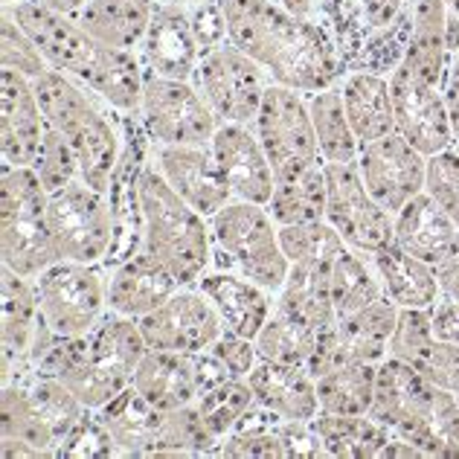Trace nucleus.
<instances>
[{"mask_svg": "<svg viewBox=\"0 0 459 459\" xmlns=\"http://www.w3.org/2000/svg\"><path fill=\"white\" fill-rule=\"evenodd\" d=\"M227 35L273 84L299 93L337 88L346 76L332 35L320 21L297 18L271 0H221Z\"/></svg>", "mask_w": 459, "mask_h": 459, "instance_id": "1", "label": "nucleus"}, {"mask_svg": "<svg viewBox=\"0 0 459 459\" xmlns=\"http://www.w3.org/2000/svg\"><path fill=\"white\" fill-rule=\"evenodd\" d=\"M413 9V32L407 53L390 76L395 131L421 154L454 149V131L445 105V82L451 70L448 6L445 0H407Z\"/></svg>", "mask_w": 459, "mask_h": 459, "instance_id": "2", "label": "nucleus"}, {"mask_svg": "<svg viewBox=\"0 0 459 459\" xmlns=\"http://www.w3.org/2000/svg\"><path fill=\"white\" fill-rule=\"evenodd\" d=\"M9 12L27 30L53 70H62L84 84L111 111L137 117L143 84H146V67L140 62V53L117 50V47L96 41L76 18L47 9L35 0H18L15 6H9Z\"/></svg>", "mask_w": 459, "mask_h": 459, "instance_id": "3", "label": "nucleus"}, {"mask_svg": "<svg viewBox=\"0 0 459 459\" xmlns=\"http://www.w3.org/2000/svg\"><path fill=\"white\" fill-rule=\"evenodd\" d=\"M369 416L421 456H459L456 395L393 355L378 364Z\"/></svg>", "mask_w": 459, "mask_h": 459, "instance_id": "4", "label": "nucleus"}, {"mask_svg": "<svg viewBox=\"0 0 459 459\" xmlns=\"http://www.w3.org/2000/svg\"><path fill=\"white\" fill-rule=\"evenodd\" d=\"M35 93L47 126L74 146L82 180L105 192L123 154V114L111 111L84 84L53 67L35 79Z\"/></svg>", "mask_w": 459, "mask_h": 459, "instance_id": "5", "label": "nucleus"}, {"mask_svg": "<svg viewBox=\"0 0 459 459\" xmlns=\"http://www.w3.org/2000/svg\"><path fill=\"white\" fill-rule=\"evenodd\" d=\"M143 247L180 285H195L212 268L210 221L178 195L149 160L140 178Z\"/></svg>", "mask_w": 459, "mask_h": 459, "instance_id": "6", "label": "nucleus"}, {"mask_svg": "<svg viewBox=\"0 0 459 459\" xmlns=\"http://www.w3.org/2000/svg\"><path fill=\"white\" fill-rule=\"evenodd\" d=\"M88 407L58 378L18 372L0 390V439H21L39 456H58Z\"/></svg>", "mask_w": 459, "mask_h": 459, "instance_id": "7", "label": "nucleus"}, {"mask_svg": "<svg viewBox=\"0 0 459 459\" xmlns=\"http://www.w3.org/2000/svg\"><path fill=\"white\" fill-rule=\"evenodd\" d=\"M207 221L212 238V268L247 276L271 294L280 291L291 262L282 250L280 224L271 219L264 204L233 198Z\"/></svg>", "mask_w": 459, "mask_h": 459, "instance_id": "8", "label": "nucleus"}, {"mask_svg": "<svg viewBox=\"0 0 459 459\" xmlns=\"http://www.w3.org/2000/svg\"><path fill=\"white\" fill-rule=\"evenodd\" d=\"M149 352L140 323L108 311L105 317L84 334V349L74 367L58 381L88 410H102L108 402L128 390L137 364Z\"/></svg>", "mask_w": 459, "mask_h": 459, "instance_id": "9", "label": "nucleus"}, {"mask_svg": "<svg viewBox=\"0 0 459 459\" xmlns=\"http://www.w3.org/2000/svg\"><path fill=\"white\" fill-rule=\"evenodd\" d=\"M50 192L32 166H4L0 180V253L4 268L35 280L56 259L47 221Z\"/></svg>", "mask_w": 459, "mask_h": 459, "instance_id": "10", "label": "nucleus"}, {"mask_svg": "<svg viewBox=\"0 0 459 459\" xmlns=\"http://www.w3.org/2000/svg\"><path fill=\"white\" fill-rule=\"evenodd\" d=\"M41 323L53 334L84 337L108 314V268L88 262H53L35 276Z\"/></svg>", "mask_w": 459, "mask_h": 459, "instance_id": "11", "label": "nucleus"}, {"mask_svg": "<svg viewBox=\"0 0 459 459\" xmlns=\"http://www.w3.org/2000/svg\"><path fill=\"white\" fill-rule=\"evenodd\" d=\"M253 131L262 140L276 180H291L323 163L306 93L271 82L253 119Z\"/></svg>", "mask_w": 459, "mask_h": 459, "instance_id": "12", "label": "nucleus"}, {"mask_svg": "<svg viewBox=\"0 0 459 459\" xmlns=\"http://www.w3.org/2000/svg\"><path fill=\"white\" fill-rule=\"evenodd\" d=\"M47 221H50V241L58 262H105L114 238L111 204L105 192L88 186L84 180H74L50 195Z\"/></svg>", "mask_w": 459, "mask_h": 459, "instance_id": "13", "label": "nucleus"}, {"mask_svg": "<svg viewBox=\"0 0 459 459\" xmlns=\"http://www.w3.org/2000/svg\"><path fill=\"white\" fill-rule=\"evenodd\" d=\"M137 119L157 146H210L221 126L195 84L154 74H146Z\"/></svg>", "mask_w": 459, "mask_h": 459, "instance_id": "14", "label": "nucleus"}, {"mask_svg": "<svg viewBox=\"0 0 459 459\" xmlns=\"http://www.w3.org/2000/svg\"><path fill=\"white\" fill-rule=\"evenodd\" d=\"M192 84L201 91L221 123L253 126L271 76L247 53H241L233 41H224L201 53Z\"/></svg>", "mask_w": 459, "mask_h": 459, "instance_id": "15", "label": "nucleus"}, {"mask_svg": "<svg viewBox=\"0 0 459 459\" xmlns=\"http://www.w3.org/2000/svg\"><path fill=\"white\" fill-rule=\"evenodd\" d=\"M325 221L358 253H378L395 241V215L369 195L358 163H323Z\"/></svg>", "mask_w": 459, "mask_h": 459, "instance_id": "16", "label": "nucleus"}, {"mask_svg": "<svg viewBox=\"0 0 459 459\" xmlns=\"http://www.w3.org/2000/svg\"><path fill=\"white\" fill-rule=\"evenodd\" d=\"M398 308L386 297L369 303L349 317H341L320 334L317 352L308 360V372L320 378L323 372L346 364H381L390 355V337L398 323Z\"/></svg>", "mask_w": 459, "mask_h": 459, "instance_id": "17", "label": "nucleus"}, {"mask_svg": "<svg viewBox=\"0 0 459 459\" xmlns=\"http://www.w3.org/2000/svg\"><path fill=\"white\" fill-rule=\"evenodd\" d=\"M224 378H236L224 369V364L212 352L184 355V352H160L149 349L137 364L131 386L160 410L186 407Z\"/></svg>", "mask_w": 459, "mask_h": 459, "instance_id": "18", "label": "nucleus"}, {"mask_svg": "<svg viewBox=\"0 0 459 459\" xmlns=\"http://www.w3.org/2000/svg\"><path fill=\"white\" fill-rule=\"evenodd\" d=\"M137 323L149 349L184 355L210 352V346L224 332L219 311L198 285H180L163 306H157Z\"/></svg>", "mask_w": 459, "mask_h": 459, "instance_id": "19", "label": "nucleus"}, {"mask_svg": "<svg viewBox=\"0 0 459 459\" xmlns=\"http://www.w3.org/2000/svg\"><path fill=\"white\" fill-rule=\"evenodd\" d=\"M358 172L369 195L386 212L395 215L407 201L428 189V154H421L413 143L393 131L376 143L360 146Z\"/></svg>", "mask_w": 459, "mask_h": 459, "instance_id": "20", "label": "nucleus"}, {"mask_svg": "<svg viewBox=\"0 0 459 459\" xmlns=\"http://www.w3.org/2000/svg\"><path fill=\"white\" fill-rule=\"evenodd\" d=\"M152 163L163 180L204 219L233 201L210 146H152Z\"/></svg>", "mask_w": 459, "mask_h": 459, "instance_id": "21", "label": "nucleus"}, {"mask_svg": "<svg viewBox=\"0 0 459 459\" xmlns=\"http://www.w3.org/2000/svg\"><path fill=\"white\" fill-rule=\"evenodd\" d=\"M219 456H325L311 421H291L253 404L224 437Z\"/></svg>", "mask_w": 459, "mask_h": 459, "instance_id": "22", "label": "nucleus"}, {"mask_svg": "<svg viewBox=\"0 0 459 459\" xmlns=\"http://www.w3.org/2000/svg\"><path fill=\"white\" fill-rule=\"evenodd\" d=\"M210 149L230 192H233V198L253 201V204L271 201L276 175L253 126L221 123L210 140Z\"/></svg>", "mask_w": 459, "mask_h": 459, "instance_id": "23", "label": "nucleus"}, {"mask_svg": "<svg viewBox=\"0 0 459 459\" xmlns=\"http://www.w3.org/2000/svg\"><path fill=\"white\" fill-rule=\"evenodd\" d=\"M137 53L146 74L192 82V74H195L201 58V47L195 32H192L189 9L157 0L149 32Z\"/></svg>", "mask_w": 459, "mask_h": 459, "instance_id": "24", "label": "nucleus"}, {"mask_svg": "<svg viewBox=\"0 0 459 459\" xmlns=\"http://www.w3.org/2000/svg\"><path fill=\"white\" fill-rule=\"evenodd\" d=\"M0 102H4V117H0L4 166H32L47 131L35 82L21 76L18 70L4 67L0 70Z\"/></svg>", "mask_w": 459, "mask_h": 459, "instance_id": "25", "label": "nucleus"}, {"mask_svg": "<svg viewBox=\"0 0 459 459\" xmlns=\"http://www.w3.org/2000/svg\"><path fill=\"white\" fill-rule=\"evenodd\" d=\"M178 288L180 282L166 264L149 256L146 250H137L131 259L108 271V311L143 320L157 306H163Z\"/></svg>", "mask_w": 459, "mask_h": 459, "instance_id": "26", "label": "nucleus"}, {"mask_svg": "<svg viewBox=\"0 0 459 459\" xmlns=\"http://www.w3.org/2000/svg\"><path fill=\"white\" fill-rule=\"evenodd\" d=\"M195 285L212 303V308L219 311L224 329L245 334L250 341L262 332L264 320H268L273 311V294L264 291L262 285L250 282L247 276H241V273L210 268Z\"/></svg>", "mask_w": 459, "mask_h": 459, "instance_id": "27", "label": "nucleus"}, {"mask_svg": "<svg viewBox=\"0 0 459 459\" xmlns=\"http://www.w3.org/2000/svg\"><path fill=\"white\" fill-rule=\"evenodd\" d=\"M325 456L343 459H384V456H421L407 442L393 437L369 413L367 416H334L317 413L311 419Z\"/></svg>", "mask_w": 459, "mask_h": 459, "instance_id": "28", "label": "nucleus"}, {"mask_svg": "<svg viewBox=\"0 0 459 459\" xmlns=\"http://www.w3.org/2000/svg\"><path fill=\"white\" fill-rule=\"evenodd\" d=\"M247 384L256 404L271 413L291 419V421H311L320 413L317 404V381L306 367L276 364V360H262L253 367Z\"/></svg>", "mask_w": 459, "mask_h": 459, "instance_id": "29", "label": "nucleus"}, {"mask_svg": "<svg viewBox=\"0 0 459 459\" xmlns=\"http://www.w3.org/2000/svg\"><path fill=\"white\" fill-rule=\"evenodd\" d=\"M456 238L459 227L428 189L395 212V245L433 268L448 256Z\"/></svg>", "mask_w": 459, "mask_h": 459, "instance_id": "30", "label": "nucleus"}, {"mask_svg": "<svg viewBox=\"0 0 459 459\" xmlns=\"http://www.w3.org/2000/svg\"><path fill=\"white\" fill-rule=\"evenodd\" d=\"M4 378L30 369V349L35 332L41 325L39 299H35V282L12 268H4Z\"/></svg>", "mask_w": 459, "mask_h": 459, "instance_id": "31", "label": "nucleus"}, {"mask_svg": "<svg viewBox=\"0 0 459 459\" xmlns=\"http://www.w3.org/2000/svg\"><path fill=\"white\" fill-rule=\"evenodd\" d=\"M369 262L381 280L384 297L398 308H433L442 299L437 268L398 247L395 241L372 253Z\"/></svg>", "mask_w": 459, "mask_h": 459, "instance_id": "32", "label": "nucleus"}, {"mask_svg": "<svg viewBox=\"0 0 459 459\" xmlns=\"http://www.w3.org/2000/svg\"><path fill=\"white\" fill-rule=\"evenodd\" d=\"M341 96L360 146L395 131V108L386 76L369 74V70H349L341 79Z\"/></svg>", "mask_w": 459, "mask_h": 459, "instance_id": "33", "label": "nucleus"}, {"mask_svg": "<svg viewBox=\"0 0 459 459\" xmlns=\"http://www.w3.org/2000/svg\"><path fill=\"white\" fill-rule=\"evenodd\" d=\"M154 6L157 0H88L76 21L96 41L137 53L149 32Z\"/></svg>", "mask_w": 459, "mask_h": 459, "instance_id": "34", "label": "nucleus"}, {"mask_svg": "<svg viewBox=\"0 0 459 459\" xmlns=\"http://www.w3.org/2000/svg\"><path fill=\"white\" fill-rule=\"evenodd\" d=\"M273 306L285 308L314 329L325 332L337 323V308L332 299L329 268H314V264H291L288 280L273 294Z\"/></svg>", "mask_w": 459, "mask_h": 459, "instance_id": "35", "label": "nucleus"}, {"mask_svg": "<svg viewBox=\"0 0 459 459\" xmlns=\"http://www.w3.org/2000/svg\"><path fill=\"white\" fill-rule=\"evenodd\" d=\"M308 96V114L314 126V137H317L320 160L323 163H358L360 143L352 131V123L346 117L341 84L337 88H325Z\"/></svg>", "mask_w": 459, "mask_h": 459, "instance_id": "36", "label": "nucleus"}, {"mask_svg": "<svg viewBox=\"0 0 459 459\" xmlns=\"http://www.w3.org/2000/svg\"><path fill=\"white\" fill-rule=\"evenodd\" d=\"M320 334V329H314V325L288 314L285 308L273 306L271 317L264 320L262 332L253 337V343H256V352L262 360H276V364H294L308 369V360L317 352Z\"/></svg>", "mask_w": 459, "mask_h": 459, "instance_id": "37", "label": "nucleus"}, {"mask_svg": "<svg viewBox=\"0 0 459 459\" xmlns=\"http://www.w3.org/2000/svg\"><path fill=\"white\" fill-rule=\"evenodd\" d=\"M378 364H346L323 372L317 381L320 413L334 416H367L376 395Z\"/></svg>", "mask_w": 459, "mask_h": 459, "instance_id": "38", "label": "nucleus"}, {"mask_svg": "<svg viewBox=\"0 0 459 459\" xmlns=\"http://www.w3.org/2000/svg\"><path fill=\"white\" fill-rule=\"evenodd\" d=\"M329 285H332V299L337 308V320L349 317L360 308H367L369 303L384 297L381 280L367 253H358L355 247H343L334 256L329 268Z\"/></svg>", "mask_w": 459, "mask_h": 459, "instance_id": "39", "label": "nucleus"}, {"mask_svg": "<svg viewBox=\"0 0 459 459\" xmlns=\"http://www.w3.org/2000/svg\"><path fill=\"white\" fill-rule=\"evenodd\" d=\"M280 227L325 219V172L323 163L291 180H276L271 201L264 204Z\"/></svg>", "mask_w": 459, "mask_h": 459, "instance_id": "40", "label": "nucleus"}, {"mask_svg": "<svg viewBox=\"0 0 459 459\" xmlns=\"http://www.w3.org/2000/svg\"><path fill=\"white\" fill-rule=\"evenodd\" d=\"M317 21L325 27V32L332 35L346 74L355 70L360 53H364V44L372 32L364 0H320Z\"/></svg>", "mask_w": 459, "mask_h": 459, "instance_id": "41", "label": "nucleus"}, {"mask_svg": "<svg viewBox=\"0 0 459 459\" xmlns=\"http://www.w3.org/2000/svg\"><path fill=\"white\" fill-rule=\"evenodd\" d=\"M192 404H195L201 421L207 425L212 439L219 442V448H221L227 433L238 425L241 416H245L253 404H256V395H253L247 378H224L219 384H212L210 390H204Z\"/></svg>", "mask_w": 459, "mask_h": 459, "instance_id": "42", "label": "nucleus"}, {"mask_svg": "<svg viewBox=\"0 0 459 459\" xmlns=\"http://www.w3.org/2000/svg\"><path fill=\"white\" fill-rule=\"evenodd\" d=\"M282 250L291 264H314V268H332L334 256L346 247V241L329 221H308L280 227Z\"/></svg>", "mask_w": 459, "mask_h": 459, "instance_id": "43", "label": "nucleus"}, {"mask_svg": "<svg viewBox=\"0 0 459 459\" xmlns=\"http://www.w3.org/2000/svg\"><path fill=\"white\" fill-rule=\"evenodd\" d=\"M410 32H413V9H410V4H404V9L386 27L369 32L355 70H369V74H381L390 79L393 70L402 65V58L407 53Z\"/></svg>", "mask_w": 459, "mask_h": 459, "instance_id": "44", "label": "nucleus"}, {"mask_svg": "<svg viewBox=\"0 0 459 459\" xmlns=\"http://www.w3.org/2000/svg\"><path fill=\"white\" fill-rule=\"evenodd\" d=\"M32 172L39 175L41 186L50 192V195L58 189L70 186L74 180H82L79 157H76L74 146H70V143L50 126L44 131L41 149L35 154V163H32Z\"/></svg>", "mask_w": 459, "mask_h": 459, "instance_id": "45", "label": "nucleus"}, {"mask_svg": "<svg viewBox=\"0 0 459 459\" xmlns=\"http://www.w3.org/2000/svg\"><path fill=\"white\" fill-rule=\"evenodd\" d=\"M0 56H4V67L18 70L27 79H41L50 65L35 47V41L27 35V30L12 18V12L4 9V23H0Z\"/></svg>", "mask_w": 459, "mask_h": 459, "instance_id": "46", "label": "nucleus"}, {"mask_svg": "<svg viewBox=\"0 0 459 459\" xmlns=\"http://www.w3.org/2000/svg\"><path fill=\"white\" fill-rule=\"evenodd\" d=\"M428 192L459 227V154L454 149L428 157Z\"/></svg>", "mask_w": 459, "mask_h": 459, "instance_id": "47", "label": "nucleus"}, {"mask_svg": "<svg viewBox=\"0 0 459 459\" xmlns=\"http://www.w3.org/2000/svg\"><path fill=\"white\" fill-rule=\"evenodd\" d=\"M58 456H119V451L100 413L88 410L84 419L74 428V433L67 437V442L62 445Z\"/></svg>", "mask_w": 459, "mask_h": 459, "instance_id": "48", "label": "nucleus"}, {"mask_svg": "<svg viewBox=\"0 0 459 459\" xmlns=\"http://www.w3.org/2000/svg\"><path fill=\"white\" fill-rule=\"evenodd\" d=\"M210 352L215 355L224 364V369L230 372V376L236 378H247L253 367L259 364V352H256V343L250 341V337L245 334H236L224 329L221 337L210 346Z\"/></svg>", "mask_w": 459, "mask_h": 459, "instance_id": "49", "label": "nucleus"}, {"mask_svg": "<svg viewBox=\"0 0 459 459\" xmlns=\"http://www.w3.org/2000/svg\"><path fill=\"white\" fill-rule=\"evenodd\" d=\"M186 9H189V23H192V32H195V39H198L201 53H207V50H212V47L230 41L221 0H201V4H192Z\"/></svg>", "mask_w": 459, "mask_h": 459, "instance_id": "50", "label": "nucleus"}, {"mask_svg": "<svg viewBox=\"0 0 459 459\" xmlns=\"http://www.w3.org/2000/svg\"><path fill=\"white\" fill-rule=\"evenodd\" d=\"M437 276H439V294L442 299L459 306V238L451 247V253L437 264Z\"/></svg>", "mask_w": 459, "mask_h": 459, "instance_id": "51", "label": "nucleus"}, {"mask_svg": "<svg viewBox=\"0 0 459 459\" xmlns=\"http://www.w3.org/2000/svg\"><path fill=\"white\" fill-rule=\"evenodd\" d=\"M430 320H433V332H437V337L459 343V306L456 303L439 299V303L430 308Z\"/></svg>", "mask_w": 459, "mask_h": 459, "instance_id": "52", "label": "nucleus"}, {"mask_svg": "<svg viewBox=\"0 0 459 459\" xmlns=\"http://www.w3.org/2000/svg\"><path fill=\"white\" fill-rule=\"evenodd\" d=\"M445 105H448V119L454 131V143L459 140V50L451 58L448 82H445Z\"/></svg>", "mask_w": 459, "mask_h": 459, "instance_id": "53", "label": "nucleus"}, {"mask_svg": "<svg viewBox=\"0 0 459 459\" xmlns=\"http://www.w3.org/2000/svg\"><path fill=\"white\" fill-rule=\"evenodd\" d=\"M407 0H364V9H367V18L372 23V30L386 27L398 12L404 9Z\"/></svg>", "mask_w": 459, "mask_h": 459, "instance_id": "54", "label": "nucleus"}, {"mask_svg": "<svg viewBox=\"0 0 459 459\" xmlns=\"http://www.w3.org/2000/svg\"><path fill=\"white\" fill-rule=\"evenodd\" d=\"M35 4H41L53 12H62V15H70V18H79V12L88 6V0H35Z\"/></svg>", "mask_w": 459, "mask_h": 459, "instance_id": "55", "label": "nucleus"}, {"mask_svg": "<svg viewBox=\"0 0 459 459\" xmlns=\"http://www.w3.org/2000/svg\"><path fill=\"white\" fill-rule=\"evenodd\" d=\"M445 6H448V15L459 21V0H445Z\"/></svg>", "mask_w": 459, "mask_h": 459, "instance_id": "56", "label": "nucleus"}, {"mask_svg": "<svg viewBox=\"0 0 459 459\" xmlns=\"http://www.w3.org/2000/svg\"><path fill=\"white\" fill-rule=\"evenodd\" d=\"M166 4H178V6H192V4H201V0H166Z\"/></svg>", "mask_w": 459, "mask_h": 459, "instance_id": "57", "label": "nucleus"}, {"mask_svg": "<svg viewBox=\"0 0 459 459\" xmlns=\"http://www.w3.org/2000/svg\"><path fill=\"white\" fill-rule=\"evenodd\" d=\"M454 152H456V154H459V140H456V143H454Z\"/></svg>", "mask_w": 459, "mask_h": 459, "instance_id": "58", "label": "nucleus"}, {"mask_svg": "<svg viewBox=\"0 0 459 459\" xmlns=\"http://www.w3.org/2000/svg\"><path fill=\"white\" fill-rule=\"evenodd\" d=\"M456 402H459V393H456Z\"/></svg>", "mask_w": 459, "mask_h": 459, "instance_id": "59", "label": "nucleus"}, {"mask_svg": "<svg viewBox=\"0 0 459 459\" xmlns=\"http://www.w3.org/2000/svg\"><path fill=\"white\" fill-rule=\"evenodd\" d=\"M271 4H273V0H271Z\"/></svg>", "mask_w": 459, "mask_h": 459, "instance_id": "60", "label": "nucleus"}]
</instances>
